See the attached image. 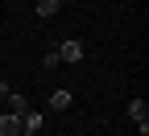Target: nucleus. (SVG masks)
<instances>
[{"instance_id": "1", "label": "nucleus", "mask_w": 149, "mask_h": 136, "mask_svg": "<svg viewBox=\"0 0 149 136\" xmlns=\"http://www.w3.org/2000/svg\"><path fill=\"white\" fill-rule=\"evenodd\" d=\"M83 54H87L83 41H74V37H66V41L58 46V58H62V62H70V66H74V62H83Z\"/></svg>"}, {"instance_id": "2", "label": "nucleus", "mask_w": 149, "mask_h": 136, "mask_svg": "<svg viewBox=\"0 0 149 136\" xmlns=\"http://www.w3.org/2000/svg\"><path fill=\"white\" fill-rule=\"evenodd\" d=\"M128 120L141 124V136H145V132H149V103H145V99H133V103H128Z\"/></svg>"}, {"instance_id": "3", "label": "nucleus", "mask_w": 149, "mask_h": 136, "mask_svg": "<svg viewBox=\"0 0 149 136\" xmlns=\"http://www.w3.org/2000/svg\"><path fill=\"white\" fill-rule=\"evenodd\" d=\"M42 124H46V120H42V111H33V107H29V111L21 115V136H37V132H42Z\"/></svg>"}, {"instance_id": "4", "label": "nucleus", "mask_w": 149, "mask_h": 136, "mask_svg": "<svg viewBox=\"0 0 149 136\" xmlns=\"http://www.w3.org/2000/svg\"><path fill=\"white\" fill-rule=\"evenodd\" d=\"M4 111H8V115H17V120H21V115L29 111V99H25V95H17V91H8V99H4Z\"/></svg>"}, {"instance_id": "5", "label": "nucleus", "mask_w": 149, "mask_h": 136, "mask_svg": "<svg viewBox=\"0 0 149 136\" xmlns=\"http://www.w3.org/2000/svg\"><path fill=\"white\" fill-rule=\"evenodd\" d=\"M0 136H21V120L8 111H0Z\"/></svg>"}, {"instance_id": "6", "label": "nucleus", "mask_w": 149, "mask_h": 136, "mask_svg": "<svg viewBox=\"0 0 149 136\" xmlns=\"http://www.w3.org/2000/svg\"><path fill=\"white\" fill-rule=\"evenodd\" d=\"M70 103H74V99H70V91H54V95H50V107H54V111H66Z\"/></svg>"}, {"instance_id": "7", "label": "nucleus", "mask_w": 149, "mask_h": 136, "mask_svg": "<svg viewBox=\"0 0 149 136\" xmlns=\"http://www.w3.org/2000/svg\"><path fill=\"white\" fill-rule=\"evenodd\" d=\"M58 12V0H37V17H54Z\"/></svg>"}, {"instance_id": "8", "label": "nucleus", "mask_w": 149, "mask_h": 136, "mask_svg": "<svg viewBox=\"0 0 149 136\" xmlns=\"http://www.w3.org/2000/svg\"><path fill=\"white\" fill-rule=\"evenodd\" d=\"M42 66H46V70H58V66H62V58H58V50H50V54L42 58Z\"/></svg>"}, {"instance_id": "9", "label": "nucleus", "mask_w": 149, "mask_h": 136, "mask_svg": "<svg viewBox=\"0 0 149 136\" xmlns=\"http://www.w3.org/2000/svg\"><path fill=\"white\" fill-rule=\"evenodd\" d=\"M8 99V83H0V103H4Z\"/></svg>"}, {"instance_id": "10", "label": "nucleus", "mask_w": 149, "mask_h": 136, "mask_svg": "<svg viewBox=\"0 0 149 136\" xmlns=\"http://www.w3.org/2000/svg\"><path fill=\"white\" fill-rule=\"evenodd\" d=\"M62 4H66V0H58V8H62Z\"/></svg>"}]
</instances>
